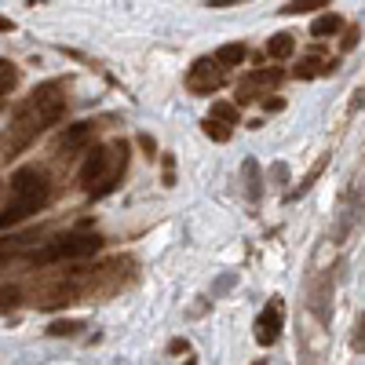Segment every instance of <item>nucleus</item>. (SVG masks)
Segmentation results:
<instances>
[{
    "label": "nucleus",
    "mask_w": 365,
    "mask_h": 365,
    "mask_svg": "<svg viewBox=\"0 0 365 365\" xmlns=\"http://www.w3.org/2000/svg\"><path fill=\"white\" fill-rule=\"evenodd\" d=\"M103 249V237L99 234H63L55 241H44L41 249H34L26 256L29 267H51V263H63V259H81Z\"/></svg>",
    "instance_id": "obj_4"
},
{
    "label": "nucleus",
    "mask_w": 365,
    "mask_h": 365,
    "mask_svg": "<svg viewBox=\"0 0 365 365\" xmlns=\"http://www.w3.org/2000/svg\"><path fill=\"white\" fill-rule=\"evenodd\" d=\"M263 110H267V113H282V110H285V103H282V99H267V103H263Z\"/></svg>",
    "instance_id": "obj_25"
},
{
    "label": "nucleus",
    "mask_w": 365,
    "mask_h": 365,
    "mask_svg": "<svg viewBox=\"0 0 365 365\" xmlns=\"http://www.w3.org/2000/svg\"><path fill=\"white\" fill-rule=\"evenodd\" d=\"M241 187H245V197L249 201H259L263 197V172H259L256 158H245V165H241Z\"/></svg>",
    "instance_id": "obj_10"
},
{
    "label": "nucleus",
    "mask_w": 365,
    "mask_h": 365,
    "mask_svg": "<svg viewBox=\"0 0 365 365\" xmlns=\"http://www.w3.org/2000/svg\"><path fill=\"white\" fill-rule=\"evenodd\" d=\"M361 329H365V318H361V314H358V325H354V340H351V344H354V351H358V354H361V347H365V332H361Z\"/></svg>",
    "instance_id": "obj_21"
},
{
    "label": "nucleus",
    "mask_w": 365,
    "mask_h": 365,
    "mask_svg": "<svg viewBox=\"0 0 365 365\" xmlns=\"http://www.w3.org/2000/svg\"><path fill=\"white\" fill-rule=\"evenodd\" d=\"M51 201V175L41 165H26L11 175V197L0 205V230H11L22 220L37 216Z\"/></svg>",
    "instance_id": "obj_3"
},
{
    "label": "nucleus",
    "mask_w": 365,
    "mask_h": 365,
    "mask_svg": "<svg viewBox=\"0 0 365 365\" xmlns=\"http://www.w3.org/2000/svg\"><path fill=\"white\" fill-rule=\"evenodd\" d=\"M96 120H77V125H70L63 135H58V143H55V150L58 154H73V150H84L91 139H96Z\"/></svg>",
    "instance_id": "obj_8"
},
{
    "label": "nucleus",
    "mask_w": 365,
    "mask_h": 365,
    "mask_svg": "<svg viewBox=\"0 0 365 365\" xmlns=\"http://www.w3.org/2000/svg\"><path fill=\"white\" fill-rule=\"evenodd\" d=\"M282 325H285V303H282V296H274L267 307L256 314V344L259 347H274L278 344V336H282Z\"/></svg>",
    "instance_id": "obj_5"
},
{
    "label": "nucleus",
    "mask_w": 365,
    "mask_h": 365,
    "mask_svg": "<svg viewBox=\"0 0 365 365\" xmlns=\"http://www.w3.org/2000/svg\"><path fill=\"white\" fill-rule=\"evenodd\" d=\"M237 0H208V8H234Z\"/></svg>",
    "instance_id": "obj_26"
},
{
    "label": "nucleus",
    "mask_w": 365,
    "mask_h": 365,
    "mask_svg": "<svg viewBox=\"0 0 365 365\" xmlns=\"http://www.w3.org/2000/svg\"><path fill=\"white\" fill-rule=\"evenodd\" d=\"M340 26H344V19H340V15L325 11V15H318V19H314L311 37H332V34H340Z\"/></svg>",
    "instance_id": "obj_13"
},
{
    "label": "nucleus",
    "mask_w": 365,
    "mask_h": 365,
    "mask_svg": "<svg viewBox=\"0 0 365 365\" xmlns=\"http://www.w3.org/2000/svg\"><path fill=\"white\" fill-rule=\"evenodd\" d=\"M4 29H15V22H11V19H4V15H0V34H4Z\"/></svg>",
    "instance_id": "obj_27"
},
{
    "label": "nucleus",
    "mask_w": 365,
    "mask_h": 365,
    "mask_svg": "<svg viewBox=\"0 0 365 365\" xmlns=\"http://www.w3.org/2000/svg\"><path fill=\"white\" fill-rule=\"evenodd\" d=\"M278 84H282V70H278V66L249 70L245 77H241V84H237V103H249V99L259 96V91H274Z\"/></svg>",
    "instance_id": "obj_7"
},
{
    "label": "nucleus",
    "mask_w": 365,
    "mask_h": 365,
    "mask_svg": "<svg viewBox=\"0 0 365 365\" xmlns=\"http://www.w3.org/2000/svg\"><path fill=\"white\" fill-rule=\"evenodd\" d=\"M237 117H241V113H237L230 103H212V120H220V125L230 128V125H237Z\"/></svg>",
    "instance_id": "obj_17"
},
{
    "label": "nucleus",
    "mask_w": 365,
    "mask_h": 365,
    "mask_svg": "<svg viewBox=\"0 0 365 365\" xmlns=\"http://www.w3.org/2000/svg\"><path fill=\"white\" fill-rule=\"evenodd\" d=\"M245 55H249L245 44H223V48L216 51V58H212V63H216L220 70H230V66H241V63H245Z\"/></svg>",
    "instance_id": "obj_11"
},
{
    "label": "nucleus",
    "mask_w": 365,
    "mask_h": 365,
    "mask_svg": "<svg viewBox=\"0 0 365 365\" xmlns=\"http://www.w3.org/2000/svg\"><path fill=\"white\" fill-rule=\"evenodd\" d=\"M340 70V63L336 58H299V66L292 70V77H299V81H311V77H329V73H336Z\"/></svg>",
    "instance_id": "obj_9"
},
{
    "label": "nucleus",
    "mask_w": 365,
    "mask_h": 365,
    "mask_svg": "<svg viewBox=\"0 0 365 365\" xmlns=\"http://www.w3.org/2000/svg\"><path fill=\"white\" fill-rule=\"evenodd\" d=\"M63 88H66L63 81H48L15 110L11 125H8V154L4 158H19L44 128L58 125V117L66 113V96H58Z\"/></svg>",
    "instance_id": "obj_1"
},
{
    "label": "nucleus",
    "mask_w": 365,
    "mask_h": 365,
    "mask_svg": "<svg viewBox=\"0 0 365 365\" xmlns=\"http://www.w3.org/2000/svg\"><path fill=\"white\" fill-rule=\"evenodd\" d=\"M325 165H329V154H322V158H318V161L311 165V172L303 175V182H299V187H296V190H289V201H296L299 194H307V190H311V182H314V179H318V175L325 172Z\"/></svg>",
    "instance_id": "obj_14"
},
{
    "label": "nucleus",
    "mask_w": 365,
    "mask_h": 365,
    "mask_svg": "<svg viewBox=\"0 0 365 365\" xmlns=\"http://www.w3.org/2000/svg\"><path fill=\"white\" fill-rule=\"evenodd\" d=\"M270 172H274V179H278V187H285V182H289V165H282V161H278Z\"/></svg>",
    "instance_id": "obj_22"
},
{
    "label": "nucleus",
    "mask_w": 365,
    "mask_h": 365,
    "mask_svg": "<svg viewBox=\"0 0 365 365\" xmlns=\"http://www.w3.org/2000/svg\"><path fill=\"white\" fill-rule=\"evenodd\" d=\"M358 41H361V29H351V34L344 37V51H351V48L358 44Z\"/></svg>",
    "instance_id": "obj_24"
},
{
    "label": "nucleus",
    "mask_w": 365,
    "mask_h": 365,
    "mask_svg": "<svg viewBox=\"0 0 365 365\" xmlns=\"http://www.w3.org/2000/svg\"><path fill=\"white\" fill-rule=\"evenodd\" d=\"M220 88H223V70L212 58H197L187 70V91H194V96H216Z\"/></svg>",
    "instance_id": "obj_6"
},
{
    "label": "nucleus",
    "mask_w": 365,
    "mask_h": 365,
    "mask_svg": "<svg viewBox=\"0 0 365 365\" xmlns=\"http://www.w3.org/2000/svg\"><path fill=\"white\" fill-rule=\"evenodd\" d=\"M318 8H329V0H296V4H285L282 15H311Z\"/></svg>",
    "instance_id": "obj_16"
},
{
    "label": "nucleus",
    "mask_w": 365,
    "mask_h": 365,
    "mask_svg": "<svg viewBox=\"0 0 365 365\" xmlns=\"http://www.w3.org/2000/svg\"><path fill=\"white\" fill-rule=\"evenodd\" d=\"M234 282H237V274H223V278H220L216 285H212V296H223V292H227Z\"/></svg>",
    "instance_id": "obj_20"
},
{
    "label": "nucleus",
    "mask_w": 365,
    "mask_h": 365,
    "mask_svg": "<svg viewBox=\"0 0 365 365\" xmlns=\"http://www.w3.org/2000/svg\"><path fill=\"white\" fill-rule=\"evenodd\" d=\"M84 325L81 322H51L48 325V336H77Z\"/></svg>",
    "instance_id": "obj_19"
},
{
    "label": "nucleus",
    "mask_w": 365,
    "mask_h": 365,
    "mask_svg": "<svg viewBox=\"0 0 365 365\" xmlns=\"http://www.w3.org/2000/svg\"><path fill=\"white\" fill-rule=\"evenodd\" d=\"M292 51H296V37H292V34H274V37L267 41V55L278 58V63H282V58H289Z\"/></svg>",
    "instance_id": "obj_12"
},
{
    "label": "nucleus",
    "mask_w": 365,
    "mask_h": 365,
    "mask_svg": "<svg viewBox=\"0 0 365 365\" xmlns=\"http://www.w3.org/2000/svg\"><path fill=\"white\" fill-rule=\"evenodd\" d=\"M128 143L125 139H113V143H99V146H88L84 165L77 172V182L88 197H106L120 187V179L128 172Z\"/></svg>",
    "instance_id": "obj_2"
},
{
    "label": "nucleus",
    "mask_w": 365,
    "mask_h": 365,
    "mask_svg": "<svg viewBox=\"0 0 365 365\" xmlns=\"http://www.w3.org/2000/svg\"><path fill=\"white\" fill-rule=\"evenodd\" d=\"M0 252H4V245H0Z\"/></svg>",
    "instance_id": "obj_28"
},
{
    "label": "nucleus",
    "mask_w": 365,
    "mask_h": 365,
    "mask_svg": "<svg viewBox=\"0 0 365 365\" xmlns=\"http://www.w3.org/2000/svg\"><path fill=\"white\" fill-rule=\"evenodd\" d=\"M139 146L146 150V158H154V154H158V146H154V139H150V135H139Z\"/></svg>",
    "instance_id": "obj_23"
},
{
    "label": "nucleus",
    "mask_w": 365,
    "mask_h": 365,
    "mask_svg": "<svg viewBox=\"0 0 365 365\" xmlns=\"http://www.w3.org/2000/svg\"><path fill=\"white\" fill-rule=\"evenodd\" d=\"M19 84V66L15 63H4L0 58V96H8V91Z\"/></svg>",
    "instance_id": "obj_15"
},
{
    "label": "nucleus",
    "mask_w": 365,
    "mask_h": 365,
    "mask_svg": "<svg viewBox=\"0 0 365 365\" xmlns=\"http://www.w3.org/2000/svg\"><path fill=\"white\" fill-rule=\"evenodd\" d=\"M201 132H205L208 139H216V143H227V139H230V128H227V125H220V120H212V117L201 125Z\"/></svg>",
    "instance_id": "obj_18"
}]
</instances>
